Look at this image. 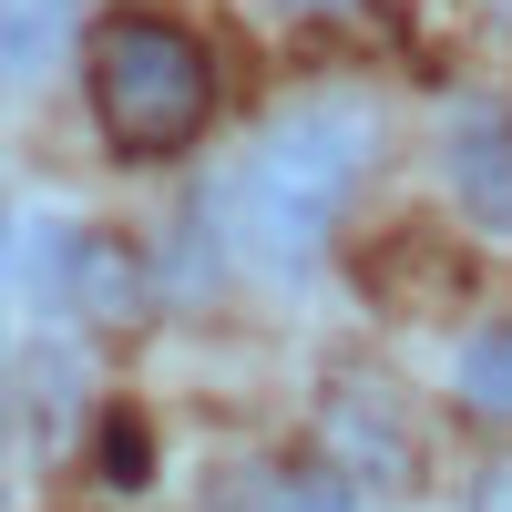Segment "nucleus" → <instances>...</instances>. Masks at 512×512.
Returning <instances> with one entry per match:
<instances>
[{
	"instance_id": "nucleus-1",
	"label": "nucleus",
	"mask_w": 512,
	"mask_h": 512,
	"mask_svg": "<svg viewBox=\"0 0 512 512\" xmlns=\"http://www.w3.org/2000/svg\"><path fill=\"white\" fill-rule=\"evenodd\" d=\"M369 144H379V123L359 103H338V93L277 113L267 134H256V154H246L236 195H226L236 246L267 277H308L328 256V236H338V216H349L359 175H369Z\"/></svg>"
},
{
	"instance_id": "nucleus-2",
	"label": "nucleus",
	"mask_w": 512,
	"mask_h": 512,
	"mask_svg": "<svg viewBox=\"0 0 512 512\" xmlns=\"http://www.w3.org/2000/svg\"><path fill=\"white\" fill-rule=\"evenodd\" d=\"M93 113H103L113 154H185L216 113V62L185 21L123 11L93 41Z\"/></svg>"
},
{
	"instance_id": "nucleus-3",
	"label": "nucleus",
	"mask_w": 512,
	"mask_h": 512,
	"mask_svg": "<svg viewBox=\"0 0 512 512\" xmlns=\"http://www.w3.org/2000/svg\"><path fill=\"white\" fill-rule=\"evenodd\" d=\"M441 175H451V205H461L482 236H512V113L461 103V113L441 123Z\"/></svg>"
},
{
	"instance_id": "nucleus-4",
	"label": "nucleus",
	"mask_w": 512,
	"mask_h": 512,
	"mask_svg": "<svg viewBox=\"0 0 512 512\" xmlns=\"http://www.w3.org/2000/svg\"><path fill=\"white\" fill-rule=\"evenodd\" d=\"M72 21L82 0H0V82H31L41 62H62Z\"/></svg>"
},
{
	"instance_id": "nucleus-5",
	"label": "nucleus",
	"mask_w": 512,
	"mask_h": 512,
	"mask_svg": "<svg viewBox=\"0 0 512 512\" xmlns=\"http://www.w3.org/2000/svg\"><path fill=\"white\" fill-rule=\"evenodd\" d=\"M461 400L512 420V328H472L461 338Z\"/></svg>"
},
{
	"instance_id": "nucleus-6",
	"label": "nucleus",
	"mask_w": 512,
	"mask_h": 512,
	"mask_svg": "<svg viewBox=\"0 0 512 512\" xmlns=\"http://www.w3.org/2000/svg\"><path fill=\"white\" fill-rule=\"evenodd\" d=\"M267 512H349V502H338V482L297 472V482H267Z\"/></svg>"
},
{
	"instance_id": "nucleus-7",
	"label": "nucleus",
	"mask_w": 512,
	"mask_h": 512,
	"mask_svg": "<svg viewBox=\"0 0 512 512\" xmlns=\"http://www.w3.org/2000/svg\"><path fill=\"white\" fill-rule=\"evenodd\" d=\"M472 512H512V461H492V472H482V492H472Z\"/></svg>"
},
{
	"instance_id": "nucleus-8",
	"label": "nucleus",
	"mask_w": 512,
	"mask_h": 512,
	"mask_svg": "<svg viewBox=\"0 0 512 512\" xmlns=\"http://www.w3.org/2000/svg\"><path fill=\"white\" fill-rule=\"evenodd\" d=\"M11 256H21V226H11V195H0V277H11Z\"/></svg>"
},
{
	"instance_id": "nucleus-9",
	"label": "nucleus",
	"mask_w": 512,
	"mask_h": 512,
	"mask_svg": "<svg viewBox=\"0 0 512 512\" xmlns=\"http://www.w3.org/2000/svg\"><path fill=\"white\" fill-rule=\"evenodd\" d=\"M277 11H349V0H277Z\"/></svg>"
},
{
	"instance_id": "nucleus-10",
	"label": "nucleus",
	"mask_w": 512,
	"mask_h": 512,
	"mask_svg": "<svg viewBox=\"0 0 512 512\" xmlns=\"http://www.w3.org/2000/svg\"><path fill=\"white\" fill-rule=\"evenodd\" d=\"M492 11H502V21H512V0H492Z\"/></svg>"
}]
</instances>
